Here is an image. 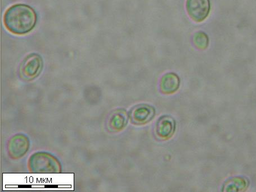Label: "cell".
Instances as JSON below:
<instances>
[{
  "instance_id": "obj_10",
  "label": "cell",
  "mask_w": 256,
  "mask_h": 192,
  "mask_svg": "<svg viewBox=\"0 0 256 192\" xmlns=\"http://www.w3.org/2000/svg\"><path fill=\"white\" fill-rule=\"evenodd\" d=\"M44 188H57L58 186L56 185H46L44 186Z\"/></svg>"
},
{
  "instance_id": "obj_6",
  "label": "cell",
  "mask_w": 256,
  "mask_h": 192,
  "mask_svg": "<svg viewBox=\"0 0 256 192\" xmlns=\"http://www.w3.org/2000/svg\"><path fill=\"white\" fill-rule=\"evenodd\" d=\"M180 86V79L174 73L165 74L161 79L160 89L165 94H172L176 92Z\"/></svg>"
},
{
  "instance_id": "obj_7",
  "label": "cell",
  "mask_w": 256,
  "mask_h": 192,
  "mask_svg": "<svg viewBox=\"0 0 256 192\" xmlns=\"http://www.w3.org/2000/svg\"><path fill=\"white\" fill-rule=\"evenodd\" d=\"M175 130L174 119L168 116L161 118L156 123V132L162 138H167L173 135Z\"/></svg>"
},
{
  "instance_id": "obj_4",
  "label": "cell",
  "mask_w": 256,
  "mask_h": 192,
  "mask_svg": "<svg viewBox=\"0 0 256 192\" xmlns=\"http://www.w3.org/2000/svg\"><path fill=\"white\" fill-rule=\"evenodd\" d=\"M155 110L148 104L138 105L132 110L131 117L132 122L136 124H144L154 118Z\"/></svg>"
},
{
  "instance_id": "obj_9",
  "label": "cell",
  "mask_w": 256,
  "mask_h": 192,
  "mask_svg": "<svg viewBox=\"0 0 256 192\" xmlns=\"http://www.w3.org/2000/svg\"><path fill=\"white\" fill-rule=\"evenodd\" d=\"M32 186L30 185H20L18 186V188H30Z\"/></svg>"
},
{
  "instance_id": "obj_2",
  "label": "cell",
  "mask_w": 256,
  "mask_h": 192,
  "mask_svg": "<svg viewBox=\"0 0 256 192\" xmlns=\"http://www.w3.org/2000/svg\"><path fill=\"white\" fill-rule=\"evenodd\" d=\"M186 8L188 16L197 23L208 17L210 5V0H186Z\"/></svg>"
},
{
  "instance_id": "obj_3",
  "label": "cell",
  "mask_w": 256,
  "mask_h": 192,
  "mask_svg": "<svg viewBox=\"0 0 256 192\" xmlns=\"http://www.w3.org/2000/svg\"><path fill=\"white\" fill-rule=\"evenodd\" d=\"M43 61L41 56L38 54H31L26 56L22 62L20 72L26 80H31L39 74L42 68Z\"/></svg>"
},
{
  "instance_id": "obj_1",
  "label": "cell",
  "mask_w": 256,
  "mask_h": 192,
  "mask_svg": "<svg viewBox=\"0 0 256 192\" xmlns=\"http://www.w3.org/2000/svg\"><path fill=\"white\" fill-rule=\"evenodd\" d=\"M4 24L12 34L23 35L32 30L37 22L33 8L24 4H16L8 8L4 14Z\"/></svg>"
},
{
  "instance_id": "obj_5",
  "label": "cell",
  "mask_w": 256,
  "mask_h": 192,
  "mask_svg": "<svg viewBox=\"0 0 256 192\" xmlns=\"http://www.w3.org/2000/svg\"><path fill=\"white\" fill-rule=\"evenodd\" d=\"M250 182L244 176H236L228 178L222 186L223 192H244L248 189Z\"/></svg>"
},
{
  "instance_id": "obj_8",
  "label": "cell",
  "mask_w": 256,
  "mask_h": 192,
  "mask_svg": "<svg viewBox=\"0 0 256 192\" xmlns=\"http://www.w3.org/2000/svg\"><path fill=\"white\" fill-rule=\"evenodd\" d=\"M208 35L201 31L196 33L193 37V42H194V46L202 50L208 48Z\"/></svg>"
}]
</instances>
